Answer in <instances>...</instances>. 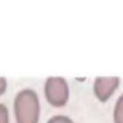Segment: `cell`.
Listing matches in <instances>:
<instances>
[{
    "label": "cell",
    "mask_w": 123,
    "mask_h": 123,
    "mask_svg": "<svg viewBox=\"0 0 123 123\" xmlns=\"http://www.w3.org/2000/svg\"><path fill=\"white\" fill-rule=\"evenodd\" d=\"M45 96L55 106L63 105L68 98V86L62 77H49L45 83Z\"/></svg>",
    "instance_id": "obj_2"
},
{
    "label": "cell",
    "mask_w": 123,
    "mask_h": 123,
    "mask_svg": "<svg viewBox=\"0 0 123 123\" xmlns=\"http://www.w3.org/2000/svg\"><path fill=\"white\" fill-rule=\"evenodd\" d=\"M47 123H73V121L64 115H55L50 118Z\"/></svg>",
    "instance_id": "obj_5"
},
{
    "label": "cell",
    "mask_w": 123,
    "mask_h": 123,
    "mask_svg": "<svg viewBox=\"0 0 123 123\" xmlns=\"http://www.w3.org/2000/svg\"><path fill=\"white\" fill-rule=\"evenodd\" d=\"M114 122L123 123V94L117 99L114 108Z\"/></svg>",
    "instance_id": "obj_4"
},
{
    "label": "cell",
    "mask_w": 123,
    "mask_h": 123,
    "mask_svg": "<svg viewBox=\"0 0 123 123\" xmlns=\"http://www.w3.org/2000/svg\"><path fill=\"white\" fill-rule=\"evenodd\" d=\"M0 123H9L8 109L4 104L0 103Z\"/></svg>",
    "instance_id": "obj_6"
},
{
    "label": "cell",
    "mask_w": 123,
    "mask_h": 123,
    "mask_svg": "<svg viewBox=\"0 0 123 123\" xmlns=\"http://www.w3.org/2000/svg\"><path fill=\"white\" fill-rule=\"evenodd\" d=\"M7 87V80L4 77H0V94L5 91Z\"/></svg>",
    "instance_id": "obj_7"
},
{
    "label": "cell",
    "mask_w": 123,
    "mask_h": 123,
    "mask_svg": "<svg viewBox=\"0 0 123 123\" xmlns=\"http://www.w3.org/2000/svg\"><path fill=\"white\" fill-rule=\"evenodd\" d=\"M118 84V77H98L94 81V92L100 100L105 101L112 94Z\"/></svg>",
    "instance_id": "obj_3"
},
{
    "label": "cell",
    "mask_w": 123,
    "mask_h": 123,
    "mask_svg": "<svg viewBox=\"0 0 123 123\" xmlns=\"http://www.w3.org/2000/svg\"><path fill=\"white\" fill-rule=\"evenodd\" d=\"M14 112L17 123H37L39 101L35 90L24 88L16 94L14 99Z\"/></svg>",
    "instance_id": "obj_1"
}]
</instances>
